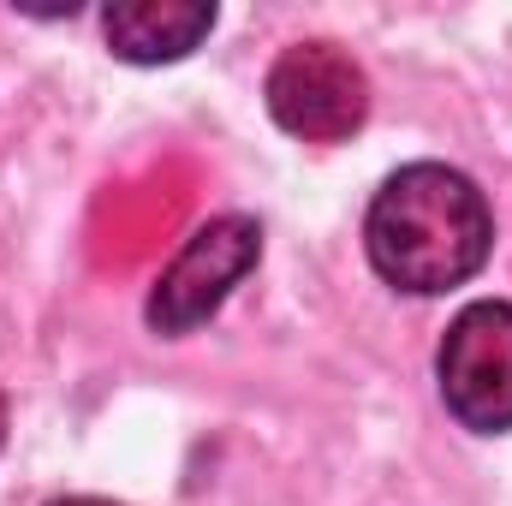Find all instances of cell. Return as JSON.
<instances>
[{"mask_svg": "<svg viewBox=\"0 0 512 506\" xmlns=\"http://www.w3.org/2000/svg\"><path fill=\"white\" fill-rule=\"evenodd\" d=\"M268 114L304 143H340L370 114V78L334 42H298L268 72Z\"/></svg>", "mask_w": 512, "mask_h": 506, "instance_id": "277c9868", "label": "cell"}, {"mask_svg": "<svg viewBox=\"0 0 512 506\" xmlns=\"http://www.w3.org/2000/svg\"><path fill=\"white\" fill-rule=\"evenodd\" d=\"M108 48L131 66H161V60H185L209 30H215V6L203 0H126L102 12Z\"/></svg>", "mask_w": 512, "mask_h": 506, "instance_id": "5b68a950", "label": "cell"}, {"mask_svg": "<svg viewBox=\"0 0 512 506\" xmlns=\"http://www.w3.org/2000/svg\"><path fill=\"white\" fill-rule=\"evenodd\" d=\"M370 262L387 286L435 298L465 286L495 245V215L477 179L441 161H411L387 179L364 221Z\"/></svg>", "mask_w": 512, "mask_h": 506, "instance_id": "6da1fadb", "label": "cell"}, {"mask_svg": "<svg viewBox=\"0 0 512 506\" xmlns=\"http://www.w3.org/2000/svg\"><path fill=\"white\" fill-rule=\"evenodd\" d=\"M48 506H120V501H96V495H66V501H48Z\"/></svg>", "mask_w": 512, "mask_h": 506, "instance_id": "8992f818", "label": "cell"}, {"mask_svg": "<svg viewBox=\"0 0 512 506\" xmlns=\"http://www.w3.org/2000/svg\"><path fill=\"white\" fill-rule=\"evenodd\" d=\"M435 381L465 429L477 435L512 429V304L501 298L465 304L435 352Z\"/></svg>", "mask_w": 512, "mask_h": 506, "instance_id": "3957f363", "label": "cell"}, {"mask_svg": "<svg viewBox=\"0 0 512 506\" xmlns=\"http://www.w3.org/2000/svg\"><path fill=\"white\" fill-rule=\"evenodd\" d=\"M0 447H6V399H0Z\"/></svg>", "mask_w": 512, "mask_h": 506, "instance_id": "52a82bcc", "label": "cell"}, {"mask_svg": "<svg viewBox=\"0 0 512 506\" xmlns=\"http://www.w3.org/2000/svg\"><path fill=\"white\" fill-rule=\"evenodd\" d=\"M262 256V227L251 215H221V221H203L179 256L161 268L155 292H149V328L179 340V334H197L227 298L233 286L245 280Z\"/></svg>", "mask_w": 512, "mask_h": 506, "instance_id": "7a4b0ae2", "label": "cell"}]
</instances>
